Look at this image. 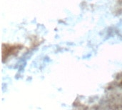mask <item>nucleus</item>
<instances>
[{
    "instance_id": "1",
    "label": "nucleus",
    "mask_w": 122,
    "mask_h": 110,
    "mask_svg": "<svg viewBox=\"0 0 122 110\" xmlns=\"http://www.w3.org/2000/svg\"></svg>"
}]
</instances>
